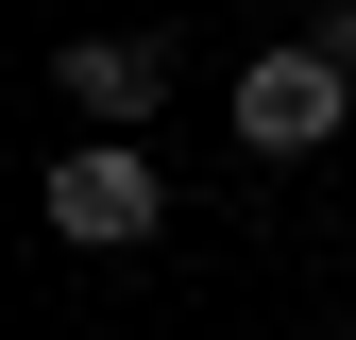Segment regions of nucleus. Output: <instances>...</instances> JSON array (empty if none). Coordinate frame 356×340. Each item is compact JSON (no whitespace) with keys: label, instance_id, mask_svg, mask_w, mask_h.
I'll list each match as a JSON object with an SVG mask.
<instances>
[{"label":"nucleus","instance_id":"f257e3e1","mask_svg":"<svg viewBox=\"0 0 356 340\" xmlns=\"http://www.w3.org/2000/svg\"><path fill=\"white\" fill-rule=\"evenodd\" d=\"M51 238H85V255H136V238H170L153 153H136V137H85V153H51Z\"/></svg>","mask_w":356,"mask_h":340},{"label":"nucleus","instance_id":"f03ea898","mask_svg":"<svg viewBox=\"0 0 356 340\" xmlns=\"http://www.w3.org/2000/svg\"><path fill=\"white\" fill-rule=\"evenodd\" d=\"M339 119H356V68L323 52V34H289V52L238 68V137H254V153H323Z\"/></svg>","mask_w":356,"mask_h":340},{"label":"nucleus","instance_id":"7ed1b4c3","mask_svg":"<svg viewBox=\"0 0 356 340\" xmlns=\"http://www.w3.org/2000/svg\"><path fill=\"white\" fill-rule=\"evenodd\" d=\"M51 85L102 119V137H136V119H153V85H170V34H68V52H51Z\"/></svg>","mask_w":356,"mask_h":340},{"label":"nucleus","instance_id":"20e7f679","mask_svg":"<svg viewBox=\"0 0 356 340\" xmlns=\"http://www.w3.org/2000/svg\"><path fill=\"white\" fill-rule=\"evenodd\" d=\"M305 34H323V52H339V68H356V0H323V17H305Z\"/></svg>","mask_w":356,"mask_h":340}]
</instances>
